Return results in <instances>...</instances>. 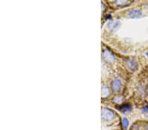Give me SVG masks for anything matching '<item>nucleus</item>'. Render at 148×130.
<instances>
[{
	"label": "nucleus",
	"mask_w": 148,
	"mask_h": 130,
	"mask_svg": "<svg viewBox=\"0 0 148 130\" xmlns=\"http://www.w3.org/2000/svg\"><path fill=\"white\" fill-rule=\"evenodd\" d=\"M101 117L105 121L111 122L115 118L114 112L109 108H102L101 109Z\"/></svg>",
	"instance_id": "1"
},
{
	"label": "nucleus",
	"mask_w": 148,
	"mask_h": 130,
	"mask_svg": "<svg viewBox=\"0 0 148 130\" xmlns=\"http://www.w3.org/2000/svg\"><path fill=\"white\" fill-rule=\"evenodd\" d=\"M102 57L107 63H113L114 61V56L109 50H104L102 53Z\"/></svg>",
	"instance_id": "2"
},
{
	"label": "nucleus",
	"mask_w": 148,
	"mask_h": 130,
	"mask_svg": "<svg viewBox=\"0 0 148 130\" xmlns=\"http://www.w3.org/2000/svg\"><path fill=\"white\" fill-rule=\"evenodd\" d=\"M122 87V83L119 79H114L111 82V88L114 92L119 91Z\"/></svg>",
	"instance_id": "3"
},
{
	"label": "nucleus",
	"mask_w": 148,
	"mask_h": 130,
	"mask_svg": "<svg viewBox=\"0 0 148 130\" xmlns=\"http://www.w3.org/2000/svg\"><path fill=\"white\" fill-rule=\"evenodd\" d=\"M120 25H121V23L119 20H113L109 22L108 28L111 30V32H113L114 30H117L118 28L120 27Z\"/></svg>",
	"instance_id": "4"
},
{
	"label": "nucleus",
	"mask_w": 148,
	"mask_h": 130,
	"mask_svg": "<svg viewBox=\"0 0 148 130\" xmlns=\"http://www.w3.org/2000/svg\"><path fill=\"white\" fill-rule=\"evenodd\" d=\"M127 67L130 70L135 71L138 69V65L134 59H131L127 61Z\"/></svg>",
	"instance_id": "5"
},
{
	"label": "nucleus",
	"mask_w": 148,
	"mask_h": 130,
	"mask_svg": "<svg viewBox=\"0 0 148 130\" xmlns=\"http://www.w3.org/2000/svg\"><path fill=\"white\" fill-rule=\"evenodd\" d=\"M142 15V11L140 10H138V9H132L129 11L128 13V15H129L130 17L133 18H140Z\"/></svg>",
	"instance_id": "6"
},
{
	"label": "nucleus",
	"mask_w": 148,
	"mask_h": 130,
	"mask_svg": "<svg viewBox=\"0 0 148 130\" xmlns=\"http://www.w3.org/2000/svg\"><path fill=\"white\" fill-rule=\"evenodd\" d=\"M101 97H107L109 96L110 95V90H109V87L106 85H103L101 87Z\"/></svg>",
	"instance_id": "7"
},
{
	"label": "nucleus",
	"mask_w": 148,
	"mask_h": 130,
	"mask_svg": "<svg viewBox=\"0 0 148 130\" xmlns=\"http://www.w3.org/2000/svg\"><path fill=\"white\" fill-rule=\"evenodd\" d=\"M118 109L122 112L127 113V112H130L131 110H132V108H131L130 105H128V104H125V105H123L120 106V107H119Z\"/></svg>",
	"instance_id": "8"
},
{
	"label": "nucleus",
	"mask_w": 148,
	"mask_h": 130,
	"mask_svg": "<svg viewBox=\"0 0 148 130\" xmlns=\"http://www.w3.org/2000/svg\"><path fill=\"white\" fill-rule=\"evenodd\" d=\"M128 124H129V121L126 118H124L123 119V127L125 129H126L128 126Z\"/></svg>",
	"instance_id": "9"
},
{
	"label": "nucleus",
	"mask_w": 148,
	"mask_h": 130,
	"mask_svg": "<svg viewBox=\"0 0 148 130\" xmlns=\"http://www.w3.org/2000/svg\"><path fill=\"white\" fill-rule=\"evenodd\" d=\"M128 3V1H116L114 2V4L116 5H124L126 3Z\"/></svg>",
	"instance_id": "10"
},
{
	"label": "nucleus",
	"mask_w": 148,
	"mask_h": 130,
	"mask_svg": "<svg viewBox=\"0 0 148 130\" xmlns=\"http://www.w3.org/2000/svg\"><path fill=\"white\" fill-rule=\"evenodd\" d=\"M123 96H121V95H118V96L115 97V98H114V101H115L116 103H121V101H123Z\"/></svg>",
	"instance_id": "11"
},
{
	"label": "nucleus",
	"mask_w": 148,
	"mask_h": 130,
	"mask_svg": "<svg viewBox=\"0 0 148 130\" xmlns=\"http://www.w3.org/2000/svg\"><path fill=\"white\" fill-rule=\"evenodd\" d=\"M147 130H148V124H147Z\"/></svg>",
	"instance_id": "12"
},
{
	"label": "nucleus",
	"mask_w": 148,
	"mask_h": 130,
	"mask_svg": "<svg viewBox=\"0 0 148 130\" xmlns=\"http://www.w3.org/2000/svg\"><path fill=\"white\" fill-rule=\"evenodd\" d=\"M136 130H141V129H136Z\"/></svg>",
	"instance_id": "13"
},
{
	"label": "nucleus",
	"mask_w": 148,
	"mask_h": 130,
	"mask_svg": "<svg viewBox=\"0 0 148 130\" xmlns=\"http://www.w3.org/2000/svg\"><path fill=\"white\" fill-rule=\"evenodd\" d=\"M147 56H148V53H147Z\"/></svg>",
	"instance_id": "14"
}]
</instances>
